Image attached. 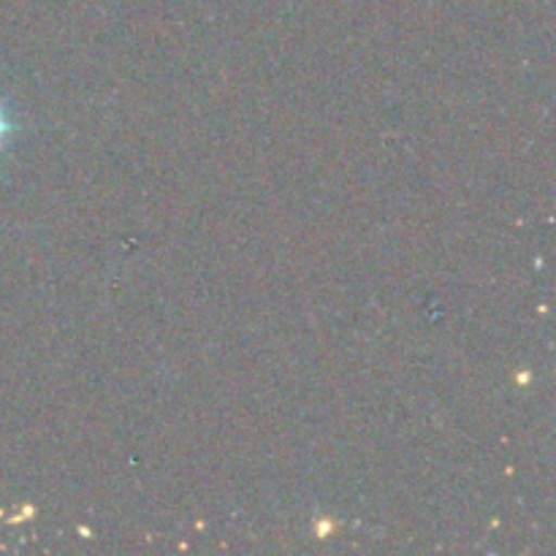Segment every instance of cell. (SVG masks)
Masks as SVG:
<instances>
[{
    "instance_id": "1",
    "label": "cell",
    "mask_w": 556,
    "mask_h": 556,
    "mask_svg": "<svg viewBox=\"0 0 556 556\" xmlns=\"http://www.w3.org/2000/svg\"><path fill=\"white\" fill-rule=\"evenodd\" d=\"M0 128H3V125H0Z\"/></svg>"
}]
</instances>
